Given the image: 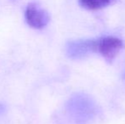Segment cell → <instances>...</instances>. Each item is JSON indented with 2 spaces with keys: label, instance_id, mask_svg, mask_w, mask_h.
<instances>
[{
  "label": "cell",
  "instance_id": "cell-1",
  "mask_svg": "<svg viewBox=\"0 0 125 124\" xmlns=\"http://www.w3.org/2000/svg\"><path fill=\"white\" fill-rule=\"evenodd\" d=\"M122 48V40L115 37H105L96 40V52H99L110 63L115 59Z\"/></svg>",
  "mask_w": 125,
  "mask_h": 124
},
{
  "label": "cell",
  "instance_id": "cell-2",
  "mask_svg": "<svg viewBox=\"0 0 125 124\" xmlns=\"http://www.w3.org/2000/svg\"><path fill=\"white\" fill-rule=\"evenodd\" d=\"M25 18L28 25L35 29L43 28L50 21L49 14L35 3L27 5L25 11Z\"/></svg>",
  "mask_w": 125,
  "mask_h": 124
},
{
  "label": "cell",
  "instance_id": "cell-3",
  "mask_svg": "<svg viewBox=\"0 0 125 124\" xmlns=\"http://www.w3.org/2000/svg\"><path fill=\"white\" fill-rule=\"evenodd\" d=\"M66 51L72 58L80 57L87 54V52H96V40L71 42L67 44Z\"/></svg>",
  "mask_w": 125,
  "mask_h": 124
},
{
  "label": "cell",
  "instance_id": "cell-4",
  "mask_svg": "<svg viewBox=\"0 0 125 124\" xmlns=\"http://www.w3.org/2000/svg\"><path fill=\"white\" fill-rule=\"evenodd\" d=\"M113 0H79V3L83 8L89 10H96L105 8Z\"/></svg>",
  "mask_w": 125,
  "mask_h": 124
}]
</instances>
